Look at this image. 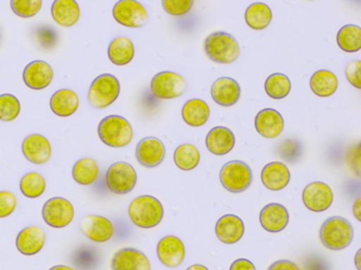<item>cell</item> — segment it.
Wrapping results in <instances>:
<instances>
[{
  "label": "cell",
  "instance_id": "cell-1",
  "mask_svg": "<svg viewBox=\"0 0 361 270\" xmlns=\"http://www.w3.org/2000/svg\"><path fill=\"white\" fill-rule=\"evenodd\" d=\"M161 202L155 196L140 195L134 198L128 206V217L133 224L142 229L156 227L164 219Z\"/></svg>",
  "mask_w": 361,
  "mask_h": 270
},
{
  "label": "cell",
  "instance_id": "cell-2",
  "mask_svg": "<svg viewBox=\"0 0 361 270\" xmlns=\"http://www.w3.org/2000/svg\"><path fill=\"white\" fill-rule=\"evenodd\" d=\"M204 51L209 59L221 65L234 63L240 53L238 40L227 32L209 34L204 39Z\"/></svg>",
  "mask_w": 361,
  "mask_h": 270
},
{
  "label": "cell",
  "instance_id": "cell-3",
  "mask_svg": "<svg viewBox=\"0 0 361 270\" xmlns=\"http://www.w3.org/2000/svg\"><path fill=\"white\" fill-rule=\"evenodd\" d=\"M98 134L103 143L109 147L123 148L133 141L134 131L132 124L123 116L109 115L99 124Z\"/></svg>",
  "mask_w": 361,
  "mask_h": 270
},
{
  "label": "cell",
  "instance_id": "cell-4",
  "mask_svg": "<svg viewBox=\"0 0 361 270\" xmlns=\"http://www.w3.org/2000/svg\"><path fill=\"white\" fill-rule=\"evenodd\" d=\"M354 238L352 224L342 217L325 219L320 228V240L325 248L337 251L346 248Z\"/></svg>",
  "mask_w": 361,
  "mask_h": 270
},
{
  "label": "cell",
  "instance_id": "cell-5",
  "mask_svg": "<svg viewBox=\"0 0 361 270\" xmlns=\"http://www.w3.org/2000/svg\"><path fill=\"white\" fill-rule=\"evenodd\" d=\"M119 80L113 74L105 73L94 78L88 90L87 98L94 109H105L115 103L120 94Z\"/></svg>",
  "mask_w": 361,
  "mask_h": 270
},
{
  "label": "cell",
  "instance_id": "cell-6",
  "mask_svg": "<svg viewBox=\"0 0 361 270\" xmlns=\"http://www.w3.org/2000/svg\"><path fill=\"white\" fill-rule=\"evenodd\" d=\"M252 171L242 160H230L221 167L219 179L221 185L232 193H240L248 189L252 183Z\"/></svg>",
  "mask_w": 361,
  "mask_h": 270
},
{
  "label": "cell",
  "instance_id": "cell-7",
  "mask_svg": "<svg viewBox=\"0 0 361 270\" xmlns=\"http://www.w3.org/2000/svg\"><path fill=\"white\" fill-rule=\"evenodd\" d=\"M105 183L107 188L116 194H128L137 184V172L132 165L126 162H117L106 171Z\"/></svg>",
  "mask_w": 361,
  "mask_h": 270
},
{
  "label": "cell",
  "instance_id": "cell-8",
  "mask_svg": "<svg viewBox=\"0 0 361 270\" xmlns=\"http://www.w3.org/2000/svg\"><path fill=\"white\" fill-rule=\"evenodd\" d=\"M187 82L175 72L164 71L156 74L151 82V92L158 99H173L185 94Z\"/></svg>",
  "mask_w": 361,
  "mask_h": 270
},
{
  "label": "cell",
  "instance_id": "cell-9",
  "mask_svg": "<svg viewBox=\"0 0 361 270\" xmlns=\"http://www.w3.org/2000/svg\"><path fill=\"white\" fill-rule=\"evenodd\" d=\"M44 221L50 227L61 229L68 226L75 217V208L68 200L64 198H49L44 204L42 210Z\"/></svg>",
  "mask_w": 361,
  "mask_h": 270
},
{
  "label": "cell",
  "instance_id": "cell-10",
  "mask_svg": "<svg viewBox=\"0 0 361 270\" xmlns=\"http://www.w3.org/2000/svg\"><path fill=\"white\" fill-rule=\"evenodd\" d=\"M115 20L128 27H142L149 21L145 6L136 0H120L113 8Z\"/></svg>",
  "mask_w": 361,
  "mask_h": 270
},
{
  "label": "cell",
  "instance_id": "cell-11",
  "mask_svg": "<svg viewBox=\"0 0 361 270\" xmlns=\"http://www.w3.org/2000/svg\"><path fill=\"white\" fill-rule=\"evenodd\" d=\"M304 206L312 212H323L333 204L331 187L323 181H312L304 188L302 193Z\"/></svg>",
  "mask_w": 361,
  "mask_h": 270
},
{
  "label": "cell",
  "instance_id": "cell-12",
  "mask_svg": "<svg viewBox=\"0 0 361 270\" xmlns=\"http://www.w3.org/2000/svg\"><path fill=\"white\" fill-rule=\"evenodd\" d=\"M136 158L139 164L147 168H155L166 158V147L157 137H145L136 148Z\"/></svg>",
  "mask_w": 361,
  "mask_h": 270
},
{
  "label": "cell",
  "instance_id": "cell-13",
  "mask_svg": "<svg viewBox=\"0 0 361 270\" xmlns=\"http://www.w3.org/2000/svg\"><path fill=\"white\" fill-rule=\"evenodd\" d=\"M157 257L166 267H178L185 257V248L183 240L178 236H164L158 242Z\"/></svg>",
  "mask_w": 361,
  "mask_h": 270
},
{
  "label": "cell",
  "instance_id": "cell-14",
  "mask_svg": "<svg viewBox=\"0 0 361 270\" xmlns=\"http://www.w3.org/2000/svg\"><path fill=\"white\" fill-rule=\"evenodd\" d=\"M80 230L92 242L104 243L113 238L115 228L106 217L90 214L82 219Z\"/></svg>",
  "mask_w": 361,
  "mask_h": 270
},
{
  "label": "cell",
  "instance_id": "cell-15",
  "mask_svg": "<svg viewBox=\"0 0 361 270\" xmlns=\"http://www.w3.org/2000/svg\"><path fill=\"white\" fill-rule=\"evenodd\" d=\"M111 270H151L149 257L136 248H122L114 255Z\"/></svg>",
  "mask_w": 361,
  "mask_h": 270
},
{
  "label": "cell",
  "instance_id": "cell-16",
  "mask_svg": "<svg viewBox=\"0 0 361 270\" xmlns=\"http://www.w3.org/2000/svg\"><path fill=\"white\" fill-rule=\"evenodd\" d=\"M22 151L29 162L43 165L51 158L52 148L44 135L30 134L23 141Z\"/></svg>",
  "mask_w": 361,
  "mask_h": 270
},
{
  "label": "cell",
  "instance_id": "cell-17",
  "mask_svg": "<svg viewBox=\"0 0 361 270\" xmlns=\"http://www.w3.org/2000/svg\"><path fill=\"white\" fill-rule=\"evenodd\" d=\"M54 69L44 60L31 61L25 68L23 78L25 84L32 90H43L47 88L54 79Z\"/></svg>",
  "mask_w": 361,
  "mask_h": 270
},
{
  "label": "cell",
  "instance_id": "cell-18",
  "mask_svg": "<svg viewBox=\"0 0 361 270\" xmlns=\"http://www.w3.org/2000/svg\"><path fill=\"white\" fill-rule=\"evenodd\" d=\"M255 126L257 133L265 139H276L284 130V120L280 112L266 108L255 116Z\"/></svg>",
  "mask_w": 361,
  "mask_h": 270
},
{
  "label": "cell",
  "instance_id": "cell-19",
  "mask_svg": "<svg viewBox=\"0 0 361 270\" xmlns=\"http://www.w3.org/2000/svg\"><path fill=\"white\" fill-rule=\"evenodd\" d=\"M211 96L219 105L231 107L240 99V84L235 79L227 76L217 78L211 86Z\"/></svg>",
  "mask_w": 361,
  "mask_h": 270
},
{
  "label": "cell",
  "instance_id": "cell-20",
  "mask_svg": "<svg viewBox=\"0 0 361 270\" xmlns=\"http://www.w3.org/2000/svg\"><path fill=\"white\" fill-rule=\"evenodd\" d=\"M289 214L286 207L279 202L266 205L259 213V223L268 232L276 233L288 225Z\"/></svg>",
  "mask_w": 361,
  "mask_h": 270
},
{
  "label": "cell",
  "instance_id": "cell-21",
  "mask_svg": "<svg viewBox=\"0 0 361 270\" xmlns=\"http://www.w3.org/2000/svg\"><path fill=\"white\" fill-rule=\"evenodd\" d=\"M244 233V221L238 215H224L215 225V234L224 244H235L243 238Z\"/></svg>",
  "mask_w": 361,
  "mask_h": 270
},
{
  "label": "cell",
  "instance_id": "cell-22",
  "mask_svg": "<svg viewBox=\"0 0 361 270\" xmlns=\"http://www.w3.org/2000/svg\"><path fill=\"white\" fill-rule=\"evenodd\" d=\"M46 243V233L37 226L24 228L16 238V247L24 255H35L44 248Z\"/></svg>",
  "mask_w": 361,
  "mask_h": 270
},
{
  "label": "cell",
  "instance_id": "cell-23",
  "mask_svg": "<svg viewBox=\"0 0 361 270\" xmlns=\"http://www.w3.org/2000/svg\"><path fill=\"white\" fill-rule=\"evenodd\" d=\"M234 145L235 136L227 127H214L207 134V149L214 155H226L233 149Z\"/></svg>",
  "mask_w": 361,
  "mask_h": 270
},
{
  "label": "cell",
  "instance_id": "cell-24",
  "mask_svg": "<svg viewBox=\"0 0 361 270\" xmlns=\"http://www.w3.org/2000/svg\"><path fill=\"white\" fill-rule=\"evenodd\" d=\"M263 185L271 191L284 189L290 181V172L284 162H271L264 167L261 173Z\"/></svg>",
  "mask_w": 361,
  "mask_h": 270
},
{
  "label": "cell",
  "instance_id": "cell-25",
  "mask_svg": "<svg viewBox=\"0 0 361 270\" xmlns=\"http://www.w3.org/2000/svg\"><path fill=\"white\" fill-rule=\"evenodd\" d=\"M80 101L77 93L71 89H61L52 94L50 108L56 115L68 117L77 112Z\"/></svg>",
  "mask_w": 361,
  "mask_h": 270
},
{
  "label": "cell",
  "instance_id": "cell-26",
  "mask_svg": "<svg viewBox=\"0 0 361 270\" xmlns=\"http://www.w3.org/2000/svg\"><path fill=\"white\" fill-rule=\"evenodd\" d=\"M80 6L73 0H56L52 4L51 15L61 27H73L80 19Z\"/></svg>",
  "mask_w": 361,
  "mask_h": 270
},
{
  "label": "cell",
  "instance_id": "cell-27",
  "mask_svg": "<svg viewBox=\"0 0 361 270\" xmlns=\"http://www.w3.org/2000/svg\"><path fill=\"white\" fill-rule=\"evenodd\" d=\"M181 115L189 126L202 127L210 117V108L202 99L192 98L183 105Z\"/></svg>",
  "mask_w": 361,
  "mask_h": 270
},
{
  "label": "cell",
  "instance_id": "cell-28",
  "mask_svg": "<svg viewBox=\"0 0 361 270\" xmlns=\"http://www.w3.org/2000/svg\"><path fill=\"white\" fill-rule=\"evenodd\" d=\"M310 90L317 96H331L338 89L337 76L329 70H319L310 77Z\"/></svg>",
  "mask_w": 361,
  "mask_h": 270
},
{
  "label": "cell",
  "instance_id": "cell-29",
  "mask_svg": "<svg viewBox=\"0 0 361 270\" xmlns=\"http://www.w3.org/2000/svg\"><path fill=\"white\" fill-rule=\"evenodd\" d=\"M109 57L116 65H126L134 58L135 46L132 40L126 36H119L111 40L109 46Z\"/></svg>",
  "mask_w": 361,
  "mask_h": 270
},
{
  "label": "cell",
  "instance_id": "cell-30",
  "mask_svg": "<svg viewBox=\"0 0 361 270\" xmlns=\"http://www.w3.org/2000/svg\"><path fill=\"white\" fill-rule=\"evenodd\" d=\"M271 20V8L263 2H255L250 4L245 12V21L247 25L255 31L266 29Z\"/></svg>",
  "mask_w": 361,
  "mask_h": 270
},
{
  "label": "cell",
  "instance_id": "cell-31",
  "mask_svg": "<svg viewBox=\"0 0 361 270\" xmlns=\"http://www.w3.org/2000/svg\"><path fill=\"white\" fill-rule=\"evenodd\" d=\"M71 263L78 270H96L100 265V252L96 247L83 244L71 255Z\"/></svg>",
  "mask_w": 361,
  "mask_h": 270
},
{
  "label": "cell",
  "instance_id": "cell-32",
  "mask_svg": "<svg viewBox=\"0 0 361 270\" xmlns=\"http://www.w3.org/2000/svg\"><path fill=\"white\" fill-rule=\"evenodd\" d=\"M200 162V150L193 143H181L175 149L174 162L183 171H191Z\"/></svg>",
  "mask_w": 361,
  "mask_h": 270
},
{
  "label": "cell",
  "instance_id": "cell-33",
  "mask_svg": "<svg viewBox=\"0 0 361 270\" xmlns=\"http://www.w3.org/2000/svg\"><path fill=\"white\" fill-rule=\"evenodd\" d=\"M99 176V167L96 160L83 158L75 162L73 168V177L82 186H90L97 181Z\"/></svg>",
  "mask_w": 361,
  "mask_h": 270
},
{
  "label": "cell",
  "instance_id": "cell-34",
  "mask_svg": "<svg viewBox=\"0 0 361 270\" xmlns=\"http://www.w3.org/2000/svg\"><path fill=\"white\" fill-rule=\"evenodd\" d=\"M337 44L344 52H358L361 49V29L356 25H346L337 34Z\"/></svg>",
  "mask_w": 361,
  "mask_h": 270
},
{
  "label": "cell",
  "instance_id": "cell-35",
  "mask_svg": "<svg viewBox=\"0 0 361 270\" xmlns=\"http://www.w3.org/2000/svg\"><path fill=\"white\" fill-rule=\"evenodd\" d=\"M291 82L288 76L283 73H274L265 82V91L274 99H283L289 94Z\"/></svg>",
  "mask_w": 361,
  "mask_h": 270
},
{
  "label": "cell",
  "instance_id": "cell-36",
  "mask_svg": "<svg viewBox=\"0 0 361 270\" xmlns=\"http://www.w3.org/2000/svg\"><path fill=\"white\" fill-rule=\"evenodd\" d=\"M276 153L289 164L300 162L304 153V146L300 139H283L276 147Z\"/></svg>",
  "mask_w": 361,
  "mask_h": 270
},
{
  "label": "cell",
  "instance_id": "cell-37",
  "mask_svg": "<svg viewBox=\"0 0 361 270\" xmlns=\"http://www.w3.org/2000/svg\"><path fill=\"white\" fill-rule=\"evenodd\" d=\"M20 191L26 198H37L43 195L46 190V181L37 172H29L20 179Z\"/></svg>",
  "mask_w": 361,
  "mask_h": 270
},
{
  "label": "cell",
  "instance_id": "cell-38",
  "mask_svg": "<svg viewBox=\"0 0 361 270\" xmlns=\"http://www.w3.org/2000/svg\"><path fill=\"white\" fill-rule=\"evenodd\" d=\"M20 113V103L18 97L5 93L0 95V120L12 122L18 117Z\"/></svg>",
  "mask_w": 361,
  "mask_h": 270
},
{
  "label": "cell",
  "instance_id": "cell-39",
  "mask_svg": "<svg viewBox=\"0 0 361 270\" xmlns=\"http://www.w3.org/2000/svg\"><path fill=\"white\" fill-rule=\"evenodd\" d=\"M12 11L22 18H31L41 11L42 0H12L10 2Z\"/></svg>",
  "mask_w": 361,
  "mask_h": 270
},
{
  "label": "cell",
  "instance_id": "cell-40",
  "mask_svg": "<svg viewBox=\"0 0 361 270\" xmlns=\"http://www.w3.org/2000/svg\"><path fill=\"white\" fill-rule=\"evenodd\" d=\"M35 37L39 46L45 50L54 48L59 41L58 32L47 25H41L35 27Z\"/></svg>",
  "mask_w": 361,
  "mask_h": 270
},
{
  "label": "cell",
  "instance_id": "cell-41",
  "mask_svg": "<svg viewBox=\"0 0 361 270\" xmlns=\"http://www.w3.org/2000/svg\"><path fill=\"white\" fill-rule=\"evenodd\" d=\"M193 0H162L164 10L172 16H183L187 14L192 6Z\"/></svg>",
  "mask_w": 361,
  "mask_h": 270
},
{
  "label": "cell",
  "instance_id": "cell-42",
  "mask_svg": "<svg viewBox=\"0 0 361 270\" xmlns=\"http://www.w3.org/2000/svg\"><path fill=\"white\" fill-rule=\"evenodd\" d=\"M18 200L10 191H0V219L9 217L16 210Z\"/></svg>",
  "mask_w": 361,
  "mask_h": 270
},
{
  "label": "cell",
  "instance_id": "cell-43",
  "mask_svg": "<svg viewBox=\"0 0 361 270\" xmlns=\"http://www.w3.org/2000/svg\"><path fill=\"white\" fill-rule=\"evenodd\" d=\"M360 69H361V61L354 60L350 61L345 67V77L348 80L350 84L355 88L360 89Z\"/></svg>",
  "mask_w": 361,
  "mask_h": 270
},
{
  "label": "cell",
  "instance_id": "cell-44",
  "mask_svg": "<svg viewBox=\"0 0 361 270\" xmlns=\"http://www.w3.org/2000/svg\"><path fill=\"white\" fill-rule=\"evenodd\" d=\"M268 270H301L297 264L288 259H280V261L274 262L268 268Z\"/></svg>",
  "mask_w": 361,
  "mask_h": 270
},
{
  "label": "cell",
  "instance_id": "cell-45",
  "mask_svg": "<svg viewBox=\"0 0 361 270\" xmlns=\"http://www.w3.org/2000/svg\"><path fill=\"white\" fill-rule=\"evenodd\" d=\"M230 270H257L255 264L247 259H235L230 266Z\"/></svg>",
  "mask_w": 361,
  "mask_h": 270
},
{
  "label": "cell",
  "instance_id": "cell-46",
  "mask_svg": "<svg viewBox=\"0 0 361 270\" xmlns=\"http://www.w3.org/2000/svg\"><path fill=\"white\" fill-rule=\"evenodd\" d=\"M316 269V270H331L329 263L326 261H321L320 259L316 261H310L306 263V270Z\"/></svg>",
  "mask_w": 361,
  "mask_h": 270
},
{
  "label": "cell",
  "instance_id": "cell-47",
  "mask_svg": "<svg viewBox=\"0 0 361 270\" xmlns=\"http://www.w3.org/2000/svg\"><path fill=\"white\" fill-rule=\"evenodd\" d=\"M361 198H358L356 200V202L353 205V214L356 217L357 221H361Z\"/></svg>",
  "mask_w": 361,
  "mask_h": 270
},
{
  "label": "cell",
  "instance_id": "cell-48",
  "mask_svg": "<svg viewBox=\"0 0 361 270\" xmlns=\"http://www.w3.org/2000/svg\"><path fill=\"white\" fill-rule=\"evenodd\" d=\"M187 270H209V268L202 265V264H194V265L188 267Z\"/></svg>",
  "mask_w": 361,
  "mask_h": 270
},
{
  "label": "cell",
  "instance_id": "cell-49",
  "mask_svg": "<svg viewBox=\"0 0 361 270\" xmlns=\"http://www.w3.org/2000/svg\"><path fill=\"white\" fill-rule=\"evenodd\" d=\"M49 270H73V268L69 267V266L56 265V266H54V267L50 268Z\"/></svg>",
  "mask_w": 361,
  "mask_h": 270
},
{
  "label": "cell",
  "instance_id": "cell-50",
  "mask_svg": "<svg viewBox=\"0 0 361 270\" xmlns=\"http://www.w3.org/2000/svg\"><path fill=\"white\" fill-rule=\"evenodd\" d=\"M0 39H1V34H0Z\"/></svg>",
  "mask_w": 361,
  "mask_h": 270
}]
</instances>
